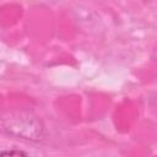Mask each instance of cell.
Listing matches in <instances>:
<instances>
[{
	"label": "cell",
	"instance_id": "1",
	"mask_svg": "<svg viewBox=\"0 0 157 157\" xmlns=\"http://www.w3.org/2000/svg\"><path fill=\"white\" fill-rule=\"evenodd\" d=\"M2 130L20 139L38 141L43 136V124L40 119L32 112L11 110L1 119Z\"/></svg>",
	"mask_w": 157,
	"mask_h": 157
},
{
	"label": "cell",
	"instance_id": "2",
	"mask_svg": "<svg viewBox=\"0 0 157 157\" xmlns=\"http://www.w3.org/2000/svg\"><path fill=\"white\" fill-rule=\"evenodd\" d=\"M0 157H28V156L26 152L21 150H7V151H2Z\"/></svg>",
	"mask_w": 157,
	"mask_h": 157
}]
</instances>
